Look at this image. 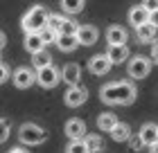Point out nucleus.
<instances>
[{"label":"nucleus","instance_id":"1","mask_svg":"<svg viewBox=\"0 0 158 153\" xmlns=\"http://www.w3.org/2000/svg\"><path fill=\"white\" fill-rule=\"evenodd\" d=\"M138 97L133 81H111L99 88V99L109 106H131Z\"/></svg>","mask_w":158,"mask_h":153},{"label":"nucleus","instance_id":"2","mask_svg":"<svg viewBox=\"0 0 158 153\" xmlns=\"http://www.w3.org/2000/svg\"><path fill=\"white\" fill-rule=\"evenodd\" d=\"M18 137H20L23 144H27V147H39V144H43L48 140V133H45L43 126H39V124L25 122L23 126L18 128Z\"/></svg>","mask_w":158,"mask_h":153},{"label":"nucleus","instance_id":"3","mask_svg":"<svg viewBox=\"0 0 158 153\" xmlns=\"http://www.w3.org/2000/svg\"><path fill=\"white\" fill-rule=\"evenodd\" d=\"M45 18H48V11L43 9L41 5H34L30 11L25 14L23 18H20V27L25 30V34H30V32H39L45 27Z\"/></svg>","mask_w":158,"mask_h":153},{"label":"nucleus","instance_id":"4","mask_svg":"<svg viewBox=\"0 0 158 153\" xmlns=\"http://www.w3.org/2000/svg\"><path fill=\"white\" fill-rule=\"evenodd\" d=\"M129 65H127V72L131 79H145L149 77V72H152V59L149 56H142V54H135L131 56V59H127Z\"/></svg>","mask_w":158,"mask_h":153},{"label":"nucleus","instance_id":"5","mask_svg":"<svg viewBox=\"0 0 158 153\" xmlns=\"http://www.w3.org/2000/svg\"><path fill=\"white\" fill-rule=\"evenodd\" d=\"M59 81H61L59 70H56L52 63H48V65H43V68H39V70H36V83L41 86V88L52 90Z\"/></svg>","mask_w":158,"mask_h":153},{"label":"nucleus","instance_id":"6","mask_svg":"<svg viewBox=\"0 0 158 153\" xmlns=\"http://www.w3.org/2000/svg\"><path fill=\"white\" fill-rule=\"evenodd\" d=\"M86 99H88V90L81 88V86H68V90L63 92V101H66L68 108H79L86 104Z\"/></svg>","mask_w":158,"mask_h":153},{"label":"nucleus","instance_id":"7","mask_svg":"<svg viewBox=\"0 0 158 153\" xmlns=\"http://www.w3.org/2000/svg\"><path fill=\"white\" fill-rule=\"evenodd\" d=\"M75 38L79 45L88 47V45H95L97 38H99V30L95 25H77V32H75Z\"/></svg>","mask_w":158,"mask_h":153},{"label":"nucleus","instance_id":"8","mask_svg":"<svg viewBox=\"0 0 158 153\" xmlns=\"http://www.w3.org/2000/svg\"><path fill=\"white\" fill-rule=\"evenodd\" d=\"M36 81V72H34L32 68H18L16 72H14V86H16L18 90H27L32 88V83Z\"/></svg>","mask_w":158,"mask_h":153},{"label":"nucleus","instance_id":"9","mask_svg":"<svg viewBox=\"0 0 158 153\" xmlns=\"http://www.w3.org/2000/svg\"><path fill=\"white\" fill-rule=\"evenodd\" d=\"M59 77H61V81H66V86H77L79 79H81V68L77 63H66L59 70Z\"/></svg>","mask_w":158,"mask_h":153},{"label":"nucleus","instance_id":"10","mask_svg":"<svg viewBox=\"0 0 158 153\" xmlns=\"http://www.w3.org/2000/svg\"><path fill=\"white\" fill-rule=\"evenodd\" d=\"M111 68L113 65H111L109 59H106V54H95V56H90V61H88V70L93 74H97V77H104Z\"/></svg>","mask_w":158,"mask_h":153},{"label":"nucleus","instance_id":"11","mask_svg":"<svg viewBox=\"0 0 158 153\" xmlns=\"http://www.w3.org/2000/svg\"><path fill=\"white\" fill-rule=\"evenodd\" d=\"M106 59L111 61V65H122L129 59L127 43H124V45H109V50H106Z\"/></svg>","mask_w":158,"mask_h":153},{"label":"nucleus","instance_id":"12","mask_svg":"<svg viewBox=\"0 0 158 153\" xmlns=\"http://www.w3.org/2000/svg\"><path fill=\"white\" fill-rule=\"evenodd\" d=\"M86 133H88V131H86V124L79 117H73V119L66 122V135L70 140H84Z\"/></svg>","mask_w":158,"mask_h":153},{"label":"nucleus","instance_id":"13","mask_svg":"<svg viewBox=\"0 0 158 153\" xmlns=\"http://www.w3.org/2000/svg\"><path fill=\"white\" fill-rule=\"evenodd\" d=\"M127 38H129V34L122 25H111L109 30H106V43H109V45H124Z\"/></svg>","mask_w":158,"mask_h":153},{"label":"nucleus","instance_id":"14","mask_svg":"<svg viewBox=\"0 0 158 153\" xmlns=\"http://www.w3.org/2000/svg\"><path fill=\"white\" fill-rule=\"evenodd\" d=\"M138 137H140V142L145 144V147H152L154 142H158V124H145V126L140 128V133H138Z\"/></svg>","mask_w":158,"mask_h":153},{"label":"nucleus","instance_id":"15","mask_svg":"<svg viewBox=\"0 0 158 153\" xmlns=\"http://www.w3.org/2000/svg\"><path fill=\"white\" fill-rule=\"evenodd\" d=\"M129 23H131L133 27H138L142 23H149V9H145L142 5H135L129 9Z\"/></svg>","mask_w":158,"mask_h":153},{"label":"nucleus","instance_id":"16","mask_svg":"<svg viewBox=\"0 0 158 153\" xmlns=\"http://www.w3.org/2000/svg\"><path fill=\"white\" fill-rule=\"evenodd\" d=\"M56 47L61 50V52H75V50L79 47V43L75 38V34H59L56 36Z\"/></svg>","mask_w":158,"mask_h":153},{"label":"nucleus","instance_id":"17","mask_svg":"<svg viewBox=\"0 0 158 153\" xmlns=\"http://www.w3.org/2000/svg\"><path fill=\"white\" fill-rule=\"evenodd\" d=\"M135 38H138L140 43H152L156 38V27L152 23H142L135 27Z\"/></svg>","mask_w":158,"mask_h":153},{"label":"nucleus","instance_id":"18","mask_svg":"<svg viewBox=\"0 0 158 153\" xmlns=\"http://www.w3.org/2000/svg\"><path fill=\"white\" fill-rule=\"evenodd\" d=\"M109 133L115 142H129L131 140V128H129V124H122V122H118Z\"/></svg>","mask_w":158,"mask_h":153},{"label":"nucleus","instance_id":"19","mask_svg":"<svg viewBox=\"0 0 158 153\" xmlns=\"http://www.w3.org/2000/svg\"><path fill=\"white\" fill-rule=\"evenodd\" d=\"M43 47H45V43L41 41L39 32H30V34H25V50H27L30 54L39 52V50H43Z\"/></svg>","mask_w":158,"mask_h":153},{"label":"nucleus","instance_id":"20","mask_svg":"<svg viewBox=\"0 0 158 153\" xmlns=\"http://www.w3.org/2000/svg\"><path fill=\"white\" fill-rule=\"evenodd\" d=\"M118 124V117H115V113H102L97 117V128L99 131H104V133H109V131L113 128Z\"/></svg>","mask_w":158,"mask_h":153},{"label":"nucleus","instance_id":"21","mask_svg":"<svg viewBox=\"0 0 158 153\" xmlns=\"http://www.w3.org/2000/svg\"><path fill=\"white\" fill-rule=\"evenodd\" d=\"M48 63H52V54H50L45 47L32 54V65H34L36 70H39V68H43V65H48Z\"/></svg>","mask_w":158,"mask_h":153},{"label":"nucleus","instance_id":"22","mask_svg":"<svg viewBox=\"0 0 158 153\" xmlns=\"http://www.w3.org/2000/svg\"><path fill=\"white\" fill-rule=\"evenodd\" d=\"M61 7L66 14H79L84 9V0H61Z\"/></svg>","mask_w":158,"mask_h":153},{"label":"nucleus","instance_id":"23","mask_svg":"<svg viewBox=\"0 0 158 153\" xmlns=\"http://www.w3.org/2000/svg\"><path fill=\"white\" fill-rule=\"evenodd\" d=\"M86 149H88V153H97V151H102V137L99 135H86Z\"/></svg>","mask_w":158,"mask_h":153},{"label":"nucleus","instance_id":"24","mask_svg":"<svg viewBox=\"0 0 158 153\" xmlns=\"http://www.w3.org/2000/svg\"><path fill=\"white\" fill-rule=\"evenodd\" d=\"M63 18L66 16H61V14H48V18H45V27H50V30H56L59 32V27L63 23Z\"/></svg>","mask_w":158,"mask_h":153},{"label":"nucleus","instance_id":"25","mask_svg":"<svg viewBox=\"0 0 158 153\" xmlns=\"http://www.w3.org/2000/svg\"><path fill=\"white\" fill-rule=\"evenodd\" d=\"M39 36H41V41L48 45V43H54V41H56L59 32H56V30H50V27H43V30H39Z\"/></svg>","mask_w":158,"mask_h":153},{"label":"nucleus","instance_id":"26","mask_svg":"<svg viewBox=\"0 0 158 153\" xmlns=\"http://www.w3.org/2000/svg\"><path fill=\"white\" fill-rule=\"evenodd\" d=\"M66 153H88V149H86L84 140H70V144H68Z\"/></svg>","mask_w":158,"mask_h":153},{"label":"nucleus","instance_id":"27","mask_svg":"<svg viewBox=\"0 0 158 153\" xmlns=\"http://www.w3.org/2000/svg\"><path fill=\"white\" fill-rule=\"evenodd\" d=\"M77 25H79V23H75V20L63 18V23H61V27H59V34H75V32H77Z\"/></svg>","mask_w":158,"mask_h":153},{"label":"nucleus","instance_id":"28","mask_svg":"<svg viewBox=\"0 0 158 153\" xmlns=\"http://www.w3.org/2000/svg\"><path fill=\"white\" fill-rule=\"evenodd\" d=\"M7 140H9V122L0 119V144H5Z\"/></svg>","mask_w":158,"mask_h":153},{"label":"nucleus","instance_id":"29","mask_svg":"<svg viewBox=\"0 0 158 153\" xmlns=\"http://www.w3.org/2000/svg\"><path fill=\"white\" fill-rule=\"evenodd\" d=\"M11 77V72H9V68H7L5 63H0V83H5L7 79Z\"/></svg>","mask_w":158,"mask_h":153},{"label":"nucleus","instance_id":"30","mask_svg":"<svg viewBox=\"0 0 158 153\" xmlns=\"http://www.w3.org/2000/svg\"><path fill=\"white\" fill-rule=\"evenodd\" d=\"M149 59H152V63H158V41L156 38L152 41V56Z\"/></svg>","mask_w":158,"mask_h":153},{"label":"nucleus","instance_id":"31","mask_svg":"<svg viewBox=\"0 0 158 153\" xmlns=\"http://www.w3.org/2000/svg\"><path fill=\"white\" fill-rule=\"evenodd\" d=\"M142 7L149 9V11H154V9H158V0H142Z\"/></svg>","mask_w":158,"mask_h":153},{"label":"nucleus","instance_id":"32","mask_svg":"<svg viewBox=\"0 0 158 153\" xmlns=\"http://www.w3.org/2000/svg\"><path fill=\"white\" fill-rule=\"evenodd\" d=\"M149 23H152L156 30H158V9H154V11H149Z\"/></svg>","mask_w":158,"mask_h":153},{"label":"nucleus","instance_id":"33","mask_svg":"<svg viewBox=\"0 0 158 153\" xmlns=\"http://www.w3.org/2000/svg\"><path fill=\"white\" fill-rule=\"evenodd\" d=\"M5 45H7V34L0 30V52H2V47H5Z\"/></svg>","mask_w":158,"mask_h":153},{"label":"nucleus","instance_id":"34","mask_svg":"<svg viewBox=\"0 0 158 153\" xmlns=\"http://www.w3.org/2000/svg\"><path fill=\"white\" fill-rule=\"evenodd\" d=\"M131 147H133V149H140V147H142L140 137H135V140H131Z\"/></svg>","mask_w":158,"mask_h":153},{"label":"nucleus","instance_id":"35","mask_svg":"<svg viewBox=\"0 0 158 153\" xmlns=\"http://www.w3.org/2000/svg\"><path fill=\"white\" fill-rule=\"evenodd\" d=\"M149 149H152V153H158V142H154V144H152Z\"/></svg>","mask_w":158,"mask_h":153},{"label":"nucleus","instance_id":"36","mask_svg":"<svg viewBox=\"0 0 158 153\" xmlns=\"http://www.w3.org/2000/svg\"><path fill=\"white\" fill-rule=\"evenodd\" d=\"M11 153H30V151H25V149H20V147H18V149H14Z\"/></svg>","mask_w":158,"mask_h":153}]
</instances>
